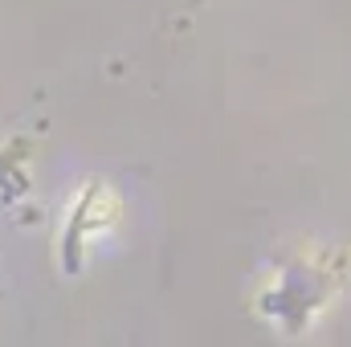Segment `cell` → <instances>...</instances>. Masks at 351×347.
Here are the masks:
<instances>
[]
</instances>
